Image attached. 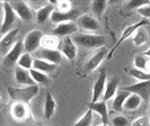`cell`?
<instances>
[{
    "instance_id": "6da1fadb",
    "label": "cell",
    "mask_w": 150,
    "mask_h": 126,
    "mask_svg": "<svg viewBox=\"0 0 150 126\" xmlns=\"http://www.w3.org/2000/svg\"><path fill=\"white\" fill-rule=\"evenodd\" d=\"M7 90L9 97L15 100V103H24L30 105L32 100L38 96L40 88L38 84H34L27 87H8Z\"/></svg>"
},
{
    "instance_id": "7a4b0ae2",
    "label": "cell",
    "mask_w": 150,
    "mask_h": 126,
    "mask_svg": "<svg viewBox=\"0 0 150 126\" xmlns=\"http://www.w3.org/2000/svg\"><path fill=\"white\" fill-rule=\"evenodd\" d=\"M71 38L78 46L89 49V50L100 49L105 45L106 42L105 36L99 34H89V33H77L75 35H72Z\"/></svg>"
},
{
    "instance_id": "3957f363",
    "label": "cell",
    "mask_w": 150,
    "mask_h": 126,
    "mask_svg": "<svg viewBox=\"0 0 150 126\" xmlns=\"http://www.w3.org/2000/svg\"><path fill=\"white\" fill-rule=\"evenodd\" d=\"M2 24H1V36L6 35L10 30H13L14 25L18 18L17 14L15 13L14 8L10 2L2 1Z\"/></svg>"
},
{
    "instance_id": "277c9868",
    "label": "cell",
    "mask_w": 150,
    "mask_h": 126,
    "mask_svg": "<svg viewBox=\"0 0 150 126\" xmlns=\"http://www.w3.org/2000/svg\"><path fill=\"white\" fill-rule=\"evenodd\" d=\"M148 24H149V19L142 18V19H140L139 22H137V23H134V24H132V25L128 26L125 30L122 32L120 38L117 39V42L115 43V45L112 47V50L110 51L107 59L108 60L112 59V56L114 55V52L117 50V47H119V46H120L124 41H127V39H129V38H131V37L133 36V34H134L137 30H140V28H142V27H144V26H146V25H148Z\"/></svg>"
},
{
    "instance_id": "5b68a950",
    "label": "cell",
    "mask_w": 150,
    "mask_h": 126,
    "mask_svg": "<svg viewBox=\"0 0 150 126\" xmlns=\"http://www.w3.org/2000/svg\"><path fill=\"white\" fill-rule=\"evenodd\" d=\"M76 23H77L79 30H81L83 33L95 34L96 32L100 30V24L97 20V18L95 16L90 15V14L80 15Z\"/></svg>"
},
{
    "instance_id": "8992f818",
    "label": "cell",
    "mask_w": 150,
    "mask_h": 126,
    "mask_svg": "<svg viewBox=\"0 0 150 126\" xmlns=\"http://www.w3.org/2000/svg\"><path fill=\"white\" fill-rule=\"evenodd\" d=\"M43 33L40 30H33L30 33L26 34L24 38V46H25V52L32 53L36 52L42 46V38H43Z\"/></svg>"
},
{
    "instance_id": "52a82bcc",
    "label": "cell",
    "mask_w": 150,
    "mask_h": 126,
    "mask_svg": "<svg viewBox=\"0 0 150 126\" xmlns=\"http://www.w3.org/2000/svg\"><path fill=\"white\" fill-rule=\"evenodd\" d=\"M108 49L106 46H103L100 49H97L95 52L93 53V55L90 56L88 61L85 64V71L86 72H93L95 70H97L99 65L103 63V61L107 59L108 56Z\"/></svg>"
},
{
    "instance_id": "ba28073f",
    "label": "cell",
    "mask_w": 150,
    "mask_h": 126,
    "mask_svg": "<svg viewBox=\"0 0 150 126\" xmlns=\"http://www.w3.org/2000/svg\"><path fill=\"white\" fill-rule=\"evenodd\" d=\"M106 83H107V74H106L105 70H102L100 73L98 74L96 81L94 82L93 86V92H91V104L100 101L104 91L106 88Z\"/></svg>"
},
{
    "instance_id": "9c48e42d",
    "label": "cell",
    "mask_w": 150,
    "mask_h": 126,
    "mask_svg": "<svg viewBox=\"0 0 150 126\" xmlns=\"http://www.w3.org/2000/svg\"><path fill=\"white\" fill-rule=\"evenodd\" d=\"M25 53V46H24V42L22 41H18L14 46L13 49L9 51V52L4 56L2 59V63L7 67H11L16 64L18 62V60L21 59L23 54Z\"/></svg>"
},
{
    "instance_id": "30bf717a",
    "label": "cell",
    "mask_w": 150,
    "mask_h": 126,
    "mask_svg": "<svg viewBox=\"0 0 150 126\" xmlns=\"http://www.w3.org/2000/svg\"><path fill=\"white\" fill-rule=\"evenodd\" d=\"M122 89L125 90V91H129L130 94H135V95L140 96L144 101L150 100V80L135 82L133 84H130V86L124 87Z\"/></svg>"
},
{
    "instance_id": "8fae6325",
    "label": "cell",
    "mask_w": 150,
    "mask_h": 126,
    "mask_svg": "<svg viewBox=\"0 0 150 126\" xmlns=\"http://www.w3.org/2000/svg\"><path fill=\"white\" fill-rule=\"evenodd\" d=\"M10 4L18 16V18L22 19L23 22H30L34 19L33 8L28 4H26L25 1H13Z\"/></svg>"
},
{
    "instance_id": "7c38bea8",
    "label": "cell",
    "mask_w": 150,
    "mask_h": 126,
    "mask_svg": "<svg viewBox=\"0 0 150 126\" xmlns=\"http://www.w3.org/2000/svg\"><path fill=\"white\" fill-rule=\"evenodd\" d=\"M59 50L61 53L63 54V56L68 59L69 61H72L77 58L78 54V45L74 42V39L71 38V36L64 37L60 43Z\"/></svg>"
},
{
    "instance_id": "4fadbf2b",
    "label": "cell",
    "mask_w": 150,
    "mask_h": 126,
    "mask_svg": "<svg viewBox=\"0 0 150 126\" xmlns=\"http://www.w3.org/2000/svg\"><path fill=\"white\" fill-rule=\"evenodd\" d=\"M79 27L77 25L76 22H68V23H62L59 24L54 27L53 30V35H55L57 37H68L72 36L78 33Z\"/></svg>"
},
{
    "instance_id": "5bb4252c",
    "label": "cell",
    "mask_w": 150,
    "mask_h": 126,
    "mask_svg": "<svg viewBox=\"0 0 150 126\" xmlns=\"http://www.w3.org/2000/svg\"><path fill=\"white\" fill-rule=\"evenodd\" d=\"M19 33V28L15 27L13 30H10L9 33H7L6 35L1 37V41H0V47H1V53L4 54V56L7 54L13 46L18 42L17 41V35Z\"/></svg>"
},
{
    "instance_id": "9a60e30c",
    "label": "cell",
    "mask_w": 150,
    "mask_h": 126,
    "mask_svg": "<svg viewBox=\"0 0 150 126\" xmlns=\"http://www.w3.org/2000/svg\"><path fill=\"white\" fill-rule=\"evenodd\" d=\"M36 53H38L36 58L45 60V61L53 63L55 65H58L60 63L61 60H62V56H63V54L61 53L60 50H47V49H43V47L38 50Z\"/></svg>"
},
{
    "instance_id": "2e32d148",
    "label": "cell",
    "mask_w": 150,
    "mask_h": 126,
    "mask_svg": "<svg viewBox=\"0 0 150 126\" xmlns=\"http://www.w3.org/2000/svg\"><path fill=\"white\" fill-rule=\"evenodd\" d=\"M79 17V13L77 9H72L70 11L63 13V11H59V10H54L52 16H51V22L55 25H59L62 23H68V22H74V19H78Z\"/></svg>"
},
{
    "instance_id": "e0dca14e",
    "label": "cell",
    "mask_w": 150,
    "mask_h": 126,
    "mask_svg": "<svg viewBox=\"0 0 150 126\" xmlns=\"http://www.w3.org/2000/svg\"><path fill=\"white\" fill-rule=\"evenodd\" d=\"M15 81L18 84V87H27V86H34L35 82L33 80L28 70H25L23 68L17 67L14 72Z\"/></svg>"
},
{
    "instance_id": "ac0fdd59",
    "label": "cell",
    "mask_w": 150,
    "mask_h": 126,
    "mask_svg": "<svg viewBox=\"0 0 150 126\" xmlns=\"http://www.w3.org/2000/svg\"><path fill=\"white\" fill-rule=\"evenodd\" d=\"M57 111V101L55 98L50 91H46L44 99V106H43V117L45 119H51L54 116Z\"/></svg>"
},
{
    "instance_id": "d6986e66",
    "label": "cell",
    "mask_w": 150,
    "mask_h": 126,
    "mask_svg": "<svg viewBox=\"0 0 150 126\" xmlns=\"http://www.w3.org/2000/svg\"><path fill=\"white\" fill-rule=\"evenodd\" d=\"M10 114L16 120H25L30 116V107L24 103H15L11 106Z\"/></svg>"
},
{
    "instance_id": "ffe728a7",
    "label": "cell",
    "mask_w": 150,
    "mask_h": 126,
    "mask_svg": "<svg viewBox=\"0 0 150 126\" xmlns=\"http://www.w3.org/2000/svg\"><path fill=\"white\" fill-rule=\"evenodd\" d=\"M54 10H55V5L53 4L52 1H50L46 5H43L42 7L38 8L36 14H35L36 22L38 24H44L47 19H51V16H52Z\"/></svg>"
},
{
    "instance_id": "44dd1931",
    "label": "cell",
    "mask_w": 150,
    "mask_h": 126,
    "mask_svg": "<svg viewBox=\"0 0 150 126\" xmlns=\"http://www.w3.org/2000/svg\"><path fill=\"white\" fill-rule=\"evenodd\" d=\"M117 91H119V78L113 77L106 83V88L102 100L107 103L108 100H111V99H113L115 97V95L117 94Z\"/></svg>"
},
{
    "instance_id": "7402d4cb",
    "label": "cell",
    "mask_w": 150,
    "mask_h": 126,
    "mask_svg": "<svg viewBox=\"0 0 150 126\" xmlns=\"http://www.w3.org/2000/svg\"><path fill=\"white\" fill-rule=\"evenodd\" d=\"M89 108L93 109V111L100 117L103 124H108V108H107V103L106 101L100 100V101L94 103V104L90 103Z\"/></svg>"
},
{
    "instance_id": "603a6c76",
    "label": "cell",
    "mask_w": 150,
    "mask_h": 126,
    "mask_svg": "<svg viewBox=\"0 0 150 126\" xmlns=\"http://www.w3.org/2000/svg\"><path fill=\"white\" fill-rule=\"evenodd\" d=\"M129 95H130V92L123 89L117 91V94L113 98V103H112V109L115 113H119L120 114V113H122V111H124L123 109V106H124V103H125V100H127V98L129 97Z\"/></svg>"
},
{
    "instance_id": "cb8c5ba5",
    "label": "cell",
    "mask_w": 150,
    "mask_h": 126,
    "mask_svg": "<svg viewBox=\"0 0 150 126\" xmlns=\"http://www.w3.org/2000/svg\"><path fill=\"white\" fill-rule=\"evenodd\" d=\"M142 98L135 94H130L129 97L127 98L125 103H124V106H123V109L125 111H137L141 104H142Z\"/></svg>"
},
{
    "instance_id": "d4e9b609",
    "label": "cell",
    "mask_w": 150,
    "mask_h": 126,
    "mask_svg": "<svg viewBox=\"0 0 150 126\" xmlns=\"http://www.w3.org/2000/svg\"><path fill=\"white\" fill-rule=\"evenodd\" d=\"M33 69L38 70V71H41L43 73H51L53 72L55 69H57V65L53 64V63H50L45 60L42 59H38V58H35L34 59V65H33Z\"/></svg>"
},
{
    "instance_id": "484cf974",
    "label": "cell",
    "mask_w": 150,
    "mask_h": 126,
    "mask_svg": "<svg viewBox=\"0 0 150 126\" xmlns=\"http://www.w3.org/2000/svg\"><path fill=\"white\" fill-rule=\"evenodd\" d=\"M125 71H127V73L129 75H131L138 82L150 80V73H148L144 70H140V69H137L134 67H130V68H125Z\"/></svg>"
},
{
    "instance_id": "4316f807",
    "label": "cell",
    "mask_w": 150,
    "mask_h": 126,
    "mask_svg": "<svg viewBox=\"0 0 150 126\" xmlns=\"http://www.w3.org/2000/svg\"><path fill=\"white\" fill-rule=\"evenodd\" d=\"M61 41L59 37L55 35H44L42 38V46L43 49H47V50H59Z\"/></svg>"
},
{
    "instance_id": "83f0119b",
    "label": "cell",
    "mask_w": 150,
    "mask_h": 126,
    "mask_svg": "<svg viewBox=\"0 0 150 126\" xmlns=\"http://www.w3.org/2000/svg\"><path fill=\"white\" fill-rule=\"evenodd\" d=\"M132 38V42L133 44L137 46V47H140V46H143L144 44L148 43L149 41V37H148V33L144 30V27L140 28L135 32L133 34V36L131 37Z\"/></svg>"
},
{
    "instance_id": "f1b7e54d",
    "label": "cell",
    "mask_w": 150,
    "mask_h": 126,
    "mask_svg": "<svg viewBox=\"0 0 150 126\" xmlns=\"http://www.w3.org/2000/svg\"><path fill=\"white\" fill-rule=\"evenodd\" d=\"M106 7H107V2L105 0H95L90 4V10H91V15L95 16L96 18L100 17L104 14Z\"/></svg>"
},
{
    "instance_id": "f546056e",
    "label": "cell",
    "mask_w": 150,
    "mask_h": 126,
    "mask_svg": "<svg viewBox=\"0 0 150 126\" xmlns=\"http://www.w3.org/2000/svg\"><path fill=\"white\" fill-rule=\"evenodd\" d=\"M30 73L33 78V80L35 82V84H42V86H46L50 82V78L46 73H43L41 71H38L35 69L30 70Z\"/></svg>"
},
{
    "instance_id": "4dcf8cb0",
    "label": "cell",
    "mask_w": 150,
    "mask_h": 126,
    "mask_svg": "<svg viewBox=\"0 0 150 126\" xmlns=\"http://www.w3.org/2000/svg\"><path fill=\"white\" fill-rule=\"evenodd\" d=\"M33 65H34V58L32 56L30 53L27 52L24 53L21 56V59L18 60V62H17V67L23 68V69L28 70V71L33 69Z\"/></svg>"
},
{
    "instance_id": "1f68e13d",
    "label": "cell",
    "mask_w": 150,
    "mask_h": 126,
    "mask_svg": "<svg viewBox=\"0 0 150 126\" xmlns=\"http://www.w3.org/2000/svg\"><path fill=\"white\" fill-rule=\"evenodd\" d=\"M94 111L93 109H88L83 114L80 118L76 122L74 126H91L93 125V122H94Z\"/></svg>"
},
{
    "instance_id": "d6a6232c",
    "label": "cell",
    "mask_w": 150,
    "mask_h": 126,
    "mask_svg": "<svg viewBox=\"0 0 150 126\" xmlns=\"http://www.w3.org/2000/svg\"><path fill=\"white\" fill-rule=\"evenodd\" d=\"M149 59L146 58L142 54H138L134 56V60H133V67L137 68V69H140V70H144L146 71V68H147V63H148Z\"/></svg>"
},
{
    "instance_id": "836d02e7",
    "label": "cell",
    "mask_w": 150,
    "mask_h": 126,
    "mask_svg": "<svg viewBox=\"0 0 150 126\" xmlns=\"http://www.w3.org/2000/svg\"><path fill=\"white\" fill-rule=\"evenodd\" d=\"M111 123H112V126H129L130 125L129 118L125 117L124 115H122V114H117V115H115L114 117H112Z\"/></svg>"
},
{
    "instance_id": "e575fe53",
    "label": "cell",
    "mask_w": 150,
    "mask_h": 126,
    "mask_svg": "<svg viewBox=\"0 0 150 126\" xmlns=\"http://www.w3.org/2000/svg\"><path fill=\"white\" fill-rule=\"evenodd\" d=\"M150 5L149 0H131L127 4V7L130 8V9H140V8L144 7V6H148Z\"/></svg>"
},
{
    "instance_id": "d590c367",
    "label": "cell",
    "mask_w": 150,
    "mask_h": 126,
    "mask_svg": "<svg viewBox=\"0 0 150 126\" xmlns=\"http://www.w3.org/2000/svg\"><path fill=\"white\" fill-rule=\"evenodd\" d=\"M55 9L59 10V11L67 13V11L72 10L74 8H72V5H71L70 1H68V0H63V1L62 0H58L57 4H55Z\"/></svg>"
},
{
    "instance_id": "8d00e7d4",
    "label": "cell",
    "mask_w": 150,
    "mask_h": 126,
    "mask_svg": "<svg viewBox=\"0 0 150 126\" xmlns=\"http://www.w3.org/2000/svg\"><path fill=\"white\" fill-rule=\"evenodd\" d=\"M131 126H150V117L144 115L140 116L131 123Z\"/></svg>"
},
{
    "instance_id": "74e56055",
    "label": "cell",
    "mask_w": 150,
    "mask_h": 126,
    "mask_svg": "<svg viewBox=\"0 0 150 126\" xmlns=\"http://www.w3.org/2000/svg\"><path fill=\"white\" fill-rule=\"evenodd\" d=\"M138 14L141 16L142 18H146V19H150V5L148 6H144V7L140 8L137 10Z\"/></svg>"
},
{
    "instance_id": "f35d334b",
    "label": "cell",
    "mask_w": 150,
    "mask_h": 126,
    "mask_svg": "<svg viewBox=\"0 0 150 126\" xmlns=\"http://www.w3.org/2000/svg\"><path fill=\"white\" fill-rule=\"evenodd\" d=\"M142 55H144L146 58H148V59H150V46L146 50V51H143Z\"/></svg>"
},
{
    "instance_id": "ab89813d",
    "label": "cell",
    "mask_w": 150,
    "mask_h": 126,
    "mask_svg": "<svg viewBox=\"0 0 150 126\" xmlns=\"http://www.w3.org/2000/svg\"><path fill=\"white\" fill-rule=\"evenodd\" d=\"M146 71H147L148 73H150V59H149V61H148V63H147V68H146Z\"/></svg>"
},
{
    "instance_id": "60d3db41",
    "label": "cell",
    "mask_w": 150,
    "mask_h": 126,
    "mask_svg": "<svg viewBox=\"0 0 150 126\" xmlns=\"http://www.w3.org/2000/svg\"><path fill=\"white\" fill-rule=\"evenodd\" d=\"M97 126H110V125H108V124H103V123H102L100 125H97Z\"/></svg>"
},
{
    "instance_id": "b9f144b4",
    "label": "cell",
    "mask_w": 150,
    "mask_h": 126,
    "mask_svg": "<svg viewBox=\"0 0 150 126\" xmlns=\"http://www.w3.org/2000/svg\"><path fill=\"white\" fill-rule=\"evenodd\" d=\"M149 116H150V105H149Z\"/></svg>"
}]
</instances>
